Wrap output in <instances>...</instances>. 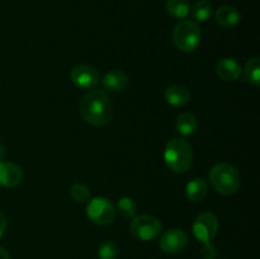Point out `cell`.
I'll list each match as a JSON object with an SVG mask.
<instances>
[{
	"label": "cell",
	"mask_w": 260,
	"mask_h": 259,
	"mask_svg": "<svg viewBox=\"0 0 260 259\" xmlns=\"http://www.w3.org/2000/svg\"><path fill=\"white\" fill-rule=\"evenodd\" d=\"M188 244V235L182 229H170L160 238V249L167 254L180 253Z\"/></svg>",
	"instance_id": "8"
},
{
	"label": "cell",
	"mask_w": 260,
	"mask_h": 259,
	"mask_svg": "<svg viewBox=\"0 0 260 259\" xmlns=\"http://www.w3.org/2000/svg\"><path fill=\"white\" fill-rule=\"evenodd\" d=\"M86 216L95 225H109L116 217V208H114L113 203L107 198L96 197L88 201Z\"/></svg>",
	"instance_id": "6"
},
{
	"label": "cell",
	"mask_w": 260,
	"mask_h": 259,
	"mask_svg": "<svg viewBox=\"0 0 260 259\" xmlns=\"http://www.w3.org/2000/svg\"><path fill=\"white\" fill-rule=\"evenodd\" d=\"M118 212L126 218L136 217L137 213V205L132 198L122 197L118 201Z\"/></svg>",
	"instance_id": "21"
},
{
	"label": "cell",
	"mask_w": 260,
	"mask_h": 259,
	"mask_svg": "<svg viewBox=\"0 0 260 259\" xmlns=\"http://www.w3.org/2000/svg\"><path fill=\"white\" fill-rule=\"evenodd\" d=\"M167 10L172 17L183 19L190 13V5L188 0H168Z\"/></svg>",
	"instance_id": "17"
},
{
	"label": "cell",
	"mask_w": 260,
	"mask_h": 259,
	"mask_svg": "<svg viewBox=\"0 0 260 259\" xmlns=\"http://www.w3.org/2000/svg\"><path fill=\"white\" fill-rule=\"evenodd\" d=\"M210 183L213 189L220 195H234L240 188V173L234 165L229 163H220L211 169Z\"/></svg>",
	"instance_id": "3"
},
{
	"label": "cell",
	"mask_w": 260,
	"mask_h": 259,
	"mask_svg": "<svg viewBox=\"0 0 260 259\" xmlns=\"http://www.w3.org/2000/svg\"><path fill=\"white\" fill-rule=\"evenodd\" d=\"M0 259H10V255L7 251V249L2 248V246H0Z\"/></svg>",
	"instance_id": "25"
},
{
	"label": "cell",
	"mask_w": 260,
	"mask_h": 259,
	"mask_svg": "<svg viewBox=\"0 0 260 259\" xmlns=\"http://www.w3.org/2000/svg\"><path fill=\"white\" fill-rule=\"evenodd\" d=\"M70 195L78 203H86L90 200V190L84 184H74L70 189Z\"/></svg>",
	"instance_id": "22"
},
{
	"label": "cell",
	"mask_w": 260,
	"mask_h": 259,
	"mask_svg": "<svg viewBox=\"0 0 260 259\" xmlns=\"http://www.w3.org/2000/svg\"><path fill=\"white\" fill-rule=\"evenodd\" d=\"M202 30L193 20H182L173 30V42L182 52H193L201 45Z\"/></svg>",
	"instance_id": "4"
},
{
	"label": "cell",
	"mask_w": 260,
	"mask_h": 259,
	"mask_svg": "<svg viewBox=\"0 0 260 259\" xmlns=\"http://www.w3.org/2000/svg\"><path fill=\"white\" fill-rule=\"evenodd\" d=\"M5 156H7V147H5L3 144H0V161L4 160Z\"/></svg>",
	"instance_id": "26"
},
{
	"label": "cell",
	"mask_w": 260,
	"mask_h": 259,
	"mask_svg": "<svg viewBox=\"0 0 260 259\" xmlns=\"http://www.w3.org/2000/svg\"><path fill=\"white\" fill-rule=\"evenodd\" d=\"M71 80L80 89H93L99 83V73L91 65L80 63L71 70Z\"/></svg>",
	"instance_id": "9"
},
{
	"label": "cell",
	"mask_w": 260,
	"mask_h": 259,
	"mask_svg": "<svg viewBox=\"0 0 260 259\" xmlns=\"http://www.w3.org/2000/svg\"><path fill=\"white\" fill-rule=\"evenodd\" d=\"M201 255H202L203 259H215L216 255H217V250L211 243H206L203 245L202 251H201Z\"/></svg>",
	"instance_id": "23"
},
{
	"label": "cell",
	"mask_w": 260,
	"mask_h": 259,
	"mask_svg": "<svg viewBox=\"0 0 260 259\" xmlns=\"http://www.w3.org/2000/svg\"><path fill=\"white\" fill-rule=\"evenodd\" d=\"M164 160L172 172L182 174L189 170L193 163V150L184 139H173L164 150Z\"/></svg>",
	"instance_id": "2"
},
{
	"label": "cell",
	"mask_w": 260,
	"mask_h": 259,
	"mask_svg": "<svg viewBox=\"0 0 260 259\" xmlns=\"http://www.w3.org/2000/svg\"><path fill=\"white\" fill-rule=\"evenodd\" d=\"M216 22L222 27H234L241 19L240 12L231 5H223L216 10Z\"/></svg>",
	"instance_id": "14"
},
{
	"label": "cell",
	"mask_w": 260,
	"mask_h": 259,
	"mask_svg": "<svg viewBox=\"0 0 260 259\" xmlns=\"http://www.w3.org/2000/svg\"><path fill=\"white\" fill-rule=\"evenodd\" d=\"M129 230H131L132 235L139 240L150 241L160 235L162 225L159 218H156L155 216L140 215L132 218Z\"/></svg>",
	"instance_id": "5"
},
{
	"label": "cell",
	"mask_w": 260,
	"mask_h": 259,
	"mask_svg": "<svg viewBox=\"0 0 260 259\" xmlns=\"http://www.w3.org/2000/svg\"><path fill=\"white\" fill-rule=\"evenodd\" d=\"M198 119L192 113H182L175 121V128L183 136H190L197 131Z\"/></svg>",
	"instance_id": "16"
},
{
	"label": "cell",
	"mask_w": 260,
	"mask_h": 259,
	"mask_svg": "<svg viewBox=\"0 0 260 259\" xmlns=\"http://www.w3.org/2000/svg\"><path fill=\"white\" fill-rule=\"evenodd\" d=\"M216 73L218 78L225 81H235L240 78L243 69L241 65L234 58H222L216 65Z\"/></svg>",
	"instance_id": "11"
},
{
	"label": "cell",
	"mask_w": 260,
	"mask_h": 259,
	"mask_svg": "<svg viewBox=\"0 0 260 259\" xmlns=\"http://www.w3.org/2000/svg\"><path fill=\"white\" fill-rule=\"evenodd\" d=\"M218 231V220L212 212H202L193 222V234L201 243H211Z\"/></svg>",
	"instance_id": "7"
},
{
	"label": "cell",
	"mask_w": 260,
	"mask_h": 259,
	"mask_svg": "<svg viewBox=\"0 0 260 259\" xmlns=\"http://www.w3.org/2000/svg\"><path fill=\"white\" fill-rule=\"evenodd\" d=\"M207 182L202 178H194L190 180L185 187V195H187L188 200L193 201V202H200L207 195Z\"/></svg>",
	"instance_id": "15"
},
{
	"label": "cell",
	"mask_w": 260,
	"mask_h": 259,
	"mask_svg": "<svg viewBox=\"0 0 260 259\" xmlns=\"http://www.w3.org/2000/svg\"><path fill=\"white\" fill-rule=\"evenodd\" d=\"M190 13L197 22H206L212 15V7L206 0H200L190 8Z\"/></svg>",
	"instance_id": "19"
},
{
	"label": "cell",
	"mask_w": 260,
	"mask_h": 259,
	"mask_svg": "<svg viewBox=\"0 0 260 259\" xmlns=\"http://www.w3.org/2000/svg\"><path fill=\"white\" fill-rule=\"evenodd\" d=\"M190 99V93L183 85H170L165 90V101L173 107H182Z\"/></svg>",
	"instance_id": "13"
},
{
	"label": "cell",
	"mask_w": 260,
	"mask_h": 259,
	"mask_svg": "<svg viewBox=\"0 0 260 259\" xmlns=\"http://www.w3.org/2000/svg\"><path fill=\"white\" fill-rule=\"evenodd\" d=\"M7 228H8L7 218H5V216L0 212V239L3 238V235H4L5 231H7Z\"/></svg>",
	"instance_id": "24"
},
{
	"label": "cell",
	"mask_w": 260,
	"mask_h": 259,
	"mask_svg": "<svg viewBox=\"0 0 260 259\" xmlns=\"http://www.w3.org/2000/svg\"><path fill=\"white\" fill-rule=\"evenodd\" d=\"M102 85L107 91L118 93V91L124 90L126 86L128 85V76L122 70L116 69V70H112L108 74H106V76L102 80Z\"/></svg>",
	"instance_id": "12"
},
{
	"label": "cell",
	"mask_w": 260,
	"mask_h": 259,
	"mask_svg": "<svg viewBox=\"0 0 260 259\" xmlns=\"http://www.w3.org/2000/svg\"><path fill=\"white\" fill-rule=\"evenodd\" d=\"M22 169L10 161H0V185L7 188H15L23 182Z\"/></svg>",
	"instance_id": "10"
},
{
	"label": "cell",
	"mask_w": 260,
	"mask_h": 259,
	"mask_svg": "<svg viewBox=\"0 0 260 259\" xmlns=\"http://www.w3.org/2000/svg\"><path fill=\"white\" fill-rule=\"evenodd\" d=\"M119 254L118 245L114 241L107 240L102 243L98 248L99 259H117Z\"/></svg>",
	"instance_id": "20"
},
{
	"label": "cell",
	"mask_w": 260,
	"mask_h": 259,
	"mask_svg": "<svg viewBox=\"0 0 260 259\" xmlns=\"http://www.w3.org/2000/svg\"><path fill=\"white\" fill-rule=\"evenodd\" d=\"M81 118L93 126H106L114 117V107L104 91L90 90L81 98L79 103Z\"/></svg>",
	"instance_id": "1"
},
{
	"label": "cell",
	"mask_w": 260,
	"mask_h": 259,
	"mask_svg": "<svg viewBox=\"0 0 260 259\" xmlns=\"http://www.w3.org/2000/svg\"><path fill=\"white\" fill-rule=\"evenodd\" d=\"M244 76L246 81L253 84L254 86L260 85V60L259 57H253L246 62L244 69Z\"/></svg>",
	"instance_id": "18"
}]
</instances>
